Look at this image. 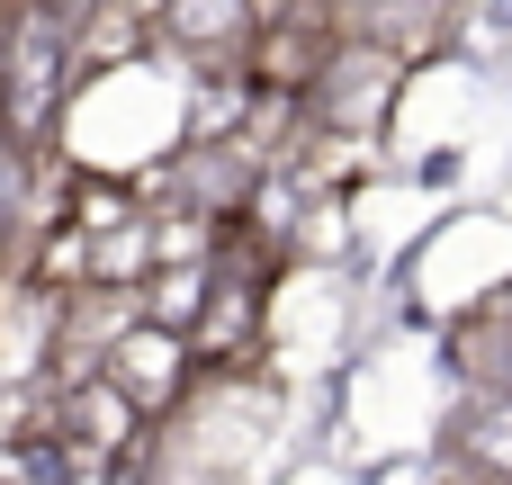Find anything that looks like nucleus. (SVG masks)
I'll list each match as a JSON object with an SVG mask.
<instances>
[{"label":"nucleus","mask_w":512,"mask_h":485,"mask_svg":"<svg viewBox=\"0 0 512 485\" xmlns=\"http://www.w3.org/2000/svg\"><path fill=\"white\" fill-rule=\"evenodd\" d=\"M72 18L54 0H0V126L18 144H45L72 108Z\"/></svg>","instance_id":"f257e3e1"},{"label":"nucleus","mask_w":512,"mask_h":485,"mask_svg":"<svg viewBox=\"0 0 512 485\" xmlns=\"http://www.w3.org/2000/svg\"><path fill=\"white\" fill-rule=\"evenodd\" d=\"M99 378H108V387H117V396H126V405H135L144 423H153V414H171V405H180V396H189V387H198L207 369H198L189 333H171V324H144V315H135V324H126V333L108 342Z\"/></svg>","instance_id":"f03ea898"},{"label":"nucleus","mask_w":512,"mask_h":485,"mask_svg":"<svg viewBox=\"0 0 512 485\" xmlns=\"http://www.w3.org/2000/svg\"><path fill=\"white\" fill-rule=\"evenodd\" d=\"M144 9H153V36L171 54H189V63H234L243 72V54L261 36V9L252 0H144Z\"/></svg>","instance_id":"7ed1b4c3"},{"label":"nucleus","mask_w":512,"mask_h":485,"mask_svg":"<svg viewBox=\"0 0 512 485\" xmlns=\"http://www.w3.org/2000/svg\"><path fill=\"white\" fill-rule=\"evenodd\" d=\"M450 441H459V459H468L486 485H512V396L504 387H468Z\"/></svg>","instance_id":"20e7f679"},{"label":"nucleus","mask_w":512,"mask_h":485,"mask_svg":"<svg viewBox=\"0 0 512 485\" xmlns=\"http://www.w3.org/2000/svg\"><path fill=\"white\" fill-rule=\"evenodd\" d=\"M207 288H216V261H171V270H153V279L135 288V306H144V324L189 333V324H198V306H207Z\"/></svg>","instance_id":"39448f33"},{"label":"nucleus","mask_w":512,"mask_h":485,"mask_svg":"<svg viewBox=\"0 0 512 485\" xmlns=\"http://www.w3.org/2000/svg\"><path fill=\"white\" fill-rule=\"evenodd\" d=\"M54 9H63V18H72V36H81V18H90V9H108V0H54Z\"/></svg>","instance_id":"423d86ee"},{"label":"nucleus","mask_w":512,"mask_h":485,"mask_svg":"<svg viewBox=\"0 0 512 485\" xmlns=\"http://www.w3.org/2000/svg\"><path fill=\"white\" fill-rule=\"evenodd\" d=\"M504 315H512V297H504Z\"/></svg>","instance_id":"0eeeda50"}]
</instances>
